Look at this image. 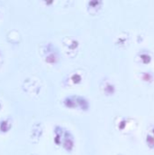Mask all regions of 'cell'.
I'll return each mask as SVG.
<instances>
[{
	"instance_id": "cell-2",
	"label": "cell",
	"mask_w": 154,
	"mask_h": 155,
	"mask_svg": "<svg viewBox=\"0 0 154 155\" xmlns=\"http://www.w3.org/2000/svg\"><path fill=\"white\" fill-rule=\"evenodd\" d=\"M142 58L145 61V59H147V62H149L150 60H151V57L149 56V55H147V54H143V55H142Z\"/></svg>"
},
{
	"instance_id": "cell-1",
	"label": "cell",
	"mask_w": 154,
	"mask_h": 155,
	"mask_svg": "<svg viewBox=\"0 0 154 155\" xmlns=\"http://www.w3.org/2000/svg\"><path fill=\"white\" fill-rule=\"evenodd\" d=\"M148 143H149V144L151 145V146H152V144H154V138L153 137H152V136H148Z\"/></svg>"
}]
</instances>
